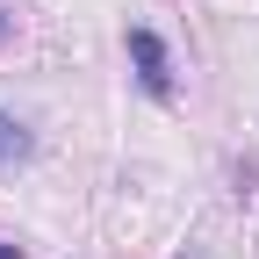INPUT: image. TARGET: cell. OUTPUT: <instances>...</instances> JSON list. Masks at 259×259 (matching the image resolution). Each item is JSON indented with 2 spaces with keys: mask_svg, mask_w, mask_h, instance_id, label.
<instances>
[{
  "mask_svg": "<svg viewBox=\"0 0 259 259\" xmlns=\"http://www.w3.org/2000/svg\"><path fill=\"white\" fill-rule=\"evenodd\" d=\"M8 29H15V22H8V8H0V44H8Z\"/></svg>",
  "mask_w": 259,
  "mask_h": 259,
  "instance_id": "obj_4",
  "label": "cell"
},
{
  "mask_svg": "<svg viewBox=\"0 0 259 259\" xmlns=\"http://www.w3.org/2000/svg\"><path fill=\"white\" fill-rule=\"evenodd\" d=\"M0 259H22V245H15V238H0Z\"/></svg>",
  "mask_w": 259,
  "mask_h": 259,
  "instance_id": "obj_3",
  "label": "cell"
},
{
  "mask_svg": "<svg viewBox=\"0 0 259 259\" xmlns=\"http://www.w3.org/2000/svg\"><path fill=\"white\" fill-rule=\"evenodd\" d=\"M29 158H36V130H29L15 108H0V173L29 166Z\"/></svg>",
  "mask_w": 259,
  "mask_h": 259,
  "instance_id": "obj_2",
  "label": "cell"
},
{
  "mask_svg": "<svg viewBox=\"0 0 259 259\" xmlns=\"http://www.w3.org/2000/svg\"><path fill=\"white\" fill-rule=\"evenodd\" d=\"M122 51H130V72H137V87L151 94V101H173V51L158 29H122Z\"/></svg>",
  "mask_w": 259,
  "mask_h": 259,
  "instance_id": "obj_1",
  "label": "cell"
}]
</instances>
